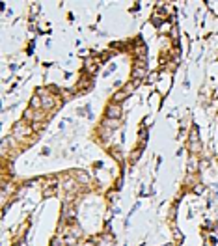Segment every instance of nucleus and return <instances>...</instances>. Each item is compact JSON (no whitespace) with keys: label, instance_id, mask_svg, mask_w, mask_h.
Returning a JSON list of instances; mask_svg holds the SVG:
<instances>
[{"label":"nucleus","instance_id":"1","mask_svg":"<svg viewBox=\"0 0 218 246\" xmlns=\"http://www.w3.org/2000/svg\"><path fill=\"white\" fill-rule=\"evenodd\" d=\"M190 149H192V153H198L201 149L200 136H198V131L196 129H192V133H190Z\"/></svg>","mask_w":218,"mask_h":246},{"label":"nucleus","instance_id":"2","mask_svg":"<svg viewBox=\"0 0 218 246\" xmlns=\"http://www.w3.org/2000/svg\"><path fill=\"white\" fill-rule=\"evenodd\" d=\"M121 117V106L112 103L108 108H106V119H119Z\"/></svg>","mask_w":218,"mask_h":246},{"label":"nucleus","instance_id":"3","mask_svg":"<svg viewBox=\"0 0 218 246\" xmlns=\"http://www.w3.org/2000/svg\"><path fill=\"white\" fill-rule=\"evenodd\" d=\"M32 133V129L30 127H24L22 123H17V125L13 127V134H15V138H24V136H28Z\"/></svg>","mask_w":218,"mask_h":246},{"label":"nucleus","instance_id":"4","mask_svg":"<svg viewBox=\"0 0 218 246\" xmlns=\"http://www.w3.org/2000/svg\"><path fill=\"white\" fill-rule=\"evenodd\" d=\"M39 93H43V97H41V99H43V110H51V108L56 105V99H54L52 95H48V93L41 91V90H39Z\"/></svg>","mask_w":218,"mask_h":246},{"label":"nucleus","instance_id":"5","mask_svg":"<svg viewBox=\"0 0 218 246\" xmlns=\"http://www.w3.org/2000/svg\"><path fill=\"white\" fill-rule=\"evenodd\" d=\"M30 106L32 108H43V99L39 95H34L32 99H30Z\"/></svg>","mask_w":218,"mask_h":246},{"label":"nucleus","instance_id":"6","mask_svg":"<svg viewBox=\"0 0 218 246\" xmlns=\"http://www.w3.org/2000/svg\"><path fill=\"white\" fill-rule=\"evenodd\" d=\"M77 181L86 185V183H90V175H88V174H84V171H78V174H77Z\"/></svg>","mask_w":218,"mask_h":246},{"label":"nucleus","instance_id":"7","mask_svg":"<svg viewBox=\"0 0 218 246\" xmlns=\"http://www.w3.org/2000/svg\"><path fill=\"white\" fill-rule=\"evenodd\" d=\"M196 168H198V160H196V159H190V162H188V170H190V171H196Z\"/></svg>","mask_w":218,"mask_h":246},{"label":"nucleus","instance_id":"8","mask_svg":"<svg viewBox=\"0 0 218 246\" xmlns=\"http://www.w3.org/2000/svg\"><path fill=\"white\" fill-rule=\"evenodd\" d=\"M65 190H67V192H71V190H75V181H71V179H67V181H65Z\"/></svg>","mask_w":218,"mask_h":246},{"label":"nucleus","instance_id":"9","mask_svg":"<svg viewBox=\"0 0 218 246\" xmlns=\"http://www.w3.org/2000/svg\"><path fill=\"white\" fill-rule=\"evenodd\" d=\"M140 151H142V149H136V151L131 155V162H136V160H138V157H140Z\"/></svg>","mask_w":218,"mask_h":246},{"label":"nucleus","instance_id":"10","mask_svg":"<svg viewBox=\"0 0 218 246\" xmlns=\"http://www.w3.org/2000/svg\"><path fill=\"white\" fill-rule=\"evenodd\" d=\"M54 192H56V188H47V190H45V194H43V196H45V198H51V196H52V194H54Z\"/></svg>","mask_w":218,"mask_h":246},{"label":"nucleus","instance_id":"11","mask_svg":"<svg viewBox=\"0 0 218 246\" xmlns=\"http://www.w3.org/2000/svg\"><path fill=\"white\" fill-rule=\"evenodd\" d=\"M24 119H34V114L30 110H26V112H24Z\"/></svg>","mask_w":218,"mask_h":246},{"label":"nucleus","instance_id":"12","mask_svg":"<svg viewBox=\"0 0 218 246\" xmlns=\"http://www.w3.org/2000/svg\"><path fill=\"white\" fill-rule=\"evenodd\" d=\"M39 129H41L39 123H34V125H32V131H39Z\"/></svg>","mask_w":218,"mask_h":246},{"label":"nucleus","instance_id":"13","mask_svg":"<svg viewBox=\"0 0 218 246\" xmlns=\"http://www.w3.org/2000/svg\"><path fill=\"white\" fill-rule=\"evenodd\" d=\"M155 79H157V75H155V73H151V75H149V82H155Z\"/></svg>","mask_w":218,"mask_h":246},{"label":"nucleus","instance_id":"14","mask_svg":"<svg viewBox=\"0 0 218 246\" xmlns=\"http://www.w3.org/2000/svg\"><path fill=\"white\" fill-rule=\"evenodd\" d=\"M196 192H198V194H201V192H203V186H201V185H198V186H196Z\"/></svg>","mask_w":218,"mask_h":246},{"label":"nucleus","instance_id":"15","mask_svg":"<svg viewBox=\"0 0 218 246\" xmlns=\"http://www.w3.org/2000/svg\"><path fill=\"white\" fill-rule=\"evenodd\" d=\"M21 246H26V244H21Z\"/></svg>","mask_w":218,"mask_h":246}]
</instances>
